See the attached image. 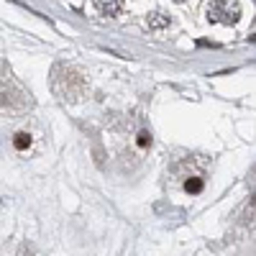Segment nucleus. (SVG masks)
Listing matches in <instances>:
<instances>
[{"mask_svg": "<svg viewBox=\"0 0 256 256\" xmlns=\"http://www.w3.org/2000/svg\"><path fill=\"white\" fill-rule=\"evenodd\" d=\"M34 108L31 92L20 84L8 64L0 62V113H26Z\"/></svg>", "mask_w": 256, "mask_h": 256, "instance_id": "obj_1", "label": "nucleus"}, {"mask_svg": "<svg viewBox=\"0 0 256 256\" xmlns=\"http://www.w3.org/2000/svg\"><path fill=\"white\" fill-rule=\"evenodd\" d=\"M95 6L102 16H118L123 8V0H95Z\"/></svg>", "mask_w": 256, "mask_h": 256, "instance_id": "obj_4", "label": "nucleus"}, {"mask_svg": "<svg viewBox=\"0 0 256 256\" xmlns=\"http://www.w3.org/2000/svg\"><path fill=\"white\" fill-rule=\"evenodd\" d=\"M28 254H31V248H28V246H20L16 256H28Z\"/></svg>", "mask_w": 256, "mask_h": 256, "instance_id": "obj_9", "label": "nucleus"}, {"mask_svg": "<svg viewBox=\"0 0 256 256\" xmlns=\"http://www.w3.org/2000/svg\"><path fill=\"white\" fill-rule=\"evenodd\" d=\"M52 90L64 102H80L88 95V82H84V77L72 67V64L59 62L52 70Z\"/></svg>", "mask_w": 256, "mask_h": 256, "instance_id": "obj_2", "label": "nucleus"}, {"mask_svg": "<svg viewBox=\"0 0 256 256\" xmlns=\"http://www.w3.org/2000/svg\"><path fill=\"white\" fill-rule=\"evenodd\" d=\"M28 144H31V136H28V134H24V131L13 136V146L18 148V152H24V148H28Z\"/></svg>", "mask_w": 256, "mask_h": 256, "instance_id": "obj_7", "label": "nucleus"}, {"mask_svg": "<svg viewBox=\"0 0 256 256\" xmlns=\"http://www.w3.org/2000/svg\"><path fill=\"white\" fill-rule=\"evenodd\" d=\"M202 187H205V180H202L200 174H198V177H190V180L184 182V190L190 192V195H200Z\"/></svg>", "mask_w": 256, "mask_h": 256, "instance_id": "obj_6", "label": "nucleus"}, {"mask_svg": "<svg viewBox=\"0 0 256 256\" xmlns=\"http://www.w3.org/2000/svg\"><path fill=\"white\" fill-rule=\"evenodd\" d=\"M208 18L230 26L241 18V8H238L236 0H212V3L208 6Z\"/></svg>", "mask_w": 256, "mask_h": 256, "instance_id": "obj_3", "label": "nucleus"}, {"mask_svg": "<svg viewBox=\"0 0 256 256\" xmlns=\"http://www.w3.org/2000/svg\"><path fill=\"white\" fill-rule=\"evenodd\" d=\"M141 148H146V146H152V134H146V131H141L138 134V141H136Z\"/></svg>", "mask_w": 256, "mask_h": 256, "instance_id": "obj_8", "label": "nucleus"}, {"mask_svg": "<svg viewBox=\"0 0 256 256\" xmlns=\"http://www.w3.org/2000/svg\"><path fill=\"white\" fill-rule=\"evenodd\" d=\"M146 24H148V28H154V31L169 28V16H164V13H152V16L146 18Z\"/></svg>", "mask_w": 256, "mask_h": 256, "instance_id": "obj_5", "label": "nucleus"}]
</instances>
